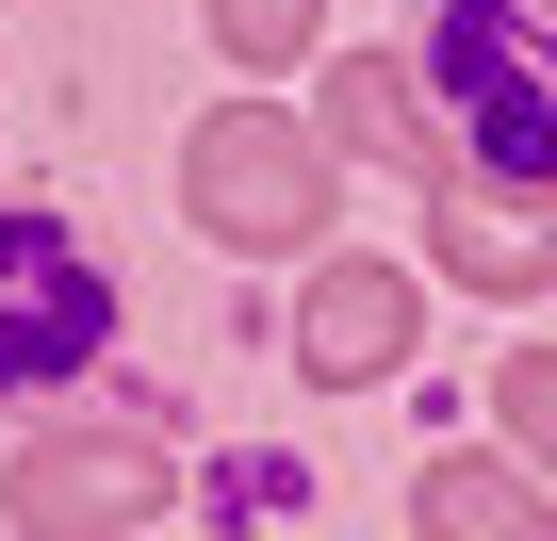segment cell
Segmentation results:
<instances>
[{
	"label": "cell",
	"instance_id": "6da1fadb",
	"mask_svg": "<svg viewBox=\"0 0 557 541\" xmlns=\"http://www.w3.org/2000/svg\"><path fill=\"white\" fill-rule=\"evenodd\" d=\"M410 83L443 99V132L492 164V181H557V17L541 0H443Z\"/></svg>",
	"mask_w": 557,
	"mask_h": 541
},
{
	"label": "cell",
	"instance_id": "277c9868",
	"mask_svg": "<svg viewBox=\"0 0 557 541\" xmlns=\"http://www.w3.org/2000/svg\"><path fill=\"white\" fill-rule=\"evenodd\" d=\"M0 508H17L34 541H83V525H164L181 476H164V443H132V427H34L17 476H0Z\"/></svg>",
	"mask_w": 557,
	"mask_h": 541
},
{
	"label": "cell",
	"instance_id": "5b68a950",
	"mask_svg": "<svg viewBox=\"0 0 557 541\" xmlns=\"http://www.w3.org/2000/svg\"><path fill=\"white\" fill-rule=\"evenodd\" d=\"M443 280L459 296H541L557 280V181H492V197H443Z\"/></svg>",
	"mask_w": 557,
	"mask_h": 541
},
{
	"label": "cell",
	"instance_id": "52a82bcc",
	"mask_svg": "<svg viewBox=\"0 0 557 541\" xmlns=\"http://www.w3.org/2000/svg\"><path fill=\"white\" fill-rule=\"evenodd\" d=\"M329 132H345V148H377L410 197H443V132H426V99H410V66H394V50H345V66H329Z\"/></svg>",
	"mask_w": 557,
	"mask_h": 541
},
{
	"label": "cell",
	"instance_id": "9c48e42d",
	"mask_svg": "<svg viewBox=\"0 0 557 541\" xmlns=\"http://www.w3.org/2000/svg\"><path fill=\"white\" fill-rule=\"evenodd\" d=\"M312 17H329V0H213V50H230V66H296Z\"/></svg>",
	"mask_w": 557,
	"mask_h": 541
},
{
	"label": "cell",
	"instance_id": "3957f363",
	"mask_svg": "<svg viewBox=\"0 0 557 541\" xmlns=\"http://www.w3.org/2000/svg\"><path fill=\"white\" fill-rule=\"evenodd\" d=\"M115 345V296H99V262L0 197V394H34V378H83Z\"/></svg>",
	"mask_w": 557,
	"mask_h": 541
},
{
	"label": "cell",
	"instance_id": "7a4b0ae2",
	"mask_svg": "<svg viewBox=\"0 0 557 541\" xmlns=\"http://www.w3.org/2000/svg\"><path fill=\"white\" fill-rule=\"evenodd\" d=\"M181 213L213 230V246H312V213H329V132L312 115H278V99H230V115H197V148H181Z\"/></svg>",
	"mask_w": 557,
	"mask_h": 541
},
{
	"label": "cell",
	"instance_id": "8992f818",
	"mask_svg": "<svg viewBox=\"0 0 557 541\" xmlns=\"http://www.w3.org/2000/svg\"><path fill=\"white\" fill-rule=\"evenodd\" d=\"M296 361L312 378H394L410 361V280H394V262H312V296H296Z\"/></svg>",
	"mask_w": 557,
	"mask_h": 541
},
{
	"label": "cell",
	"instance_id": "ba28073f",
	"mask_svg": "<svg viewBox=\"0 0 557 541\" xmlns=\"http://www.w3.org/2000/svg\"><path fill=\"white\" fill-rule=\"evenodd\" d=\"M410 525H426V541H443V525H459V541H541L557 508H541L508 459H426V476H410Z\"/></svg>",
	"mask_w": 557,
	"mask_h": 541
},
{
	"label": "cell",
	"instance_id": "30bf717a",
	"mask_svg": "<svg viewBox=\"0 0 557 541\" xmlns=\"http://www.w3.org/2000/svg\"><path fill=\"white\" fill-rule=\"evenodd\" d=\"M508 427H524V459L557 476V345H524V361H508Z\"/></svg>",
	"mask_w": 557,
	"mask_h": 541
}]
</instances>
